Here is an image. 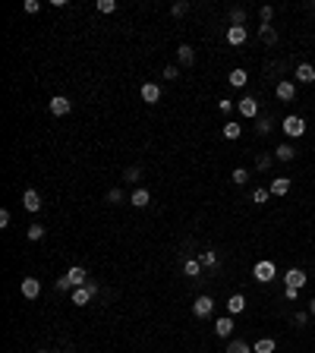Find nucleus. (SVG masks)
I'll use <instances>...</instances> for the list:
<instances>
[{"label": "nucleus", "instance_id": "20", "mask_svg": "<svg viewBox=\"0 0 315 353\" xmlns=\"http://www.w3.org/2000/svg\"><path fill=\"white\" fill-rule=\"evenodd\" d=\"M287 193H290V180H287V176L271 180V196H287Z\"/></svg>", "mask_w": 315, "mask_h": 353}, {"label": "nucleus", "instance_id": "31", "mask_svg": "<svg viewBox=\"0 0 315 353\" xmlns=\"http://www.w3.org/2000/svg\"><path fill=\"white\" fill-rule=\"evenodd\" d=\"M98 13H114V10H117V4H114V0H98Z\"/></svg>", "mask_w": 315, "mask_h": 353}, {"label": "nucleus", "instance_id": "14", "mask_svg": "<svg viewBox=\"0 0 315 353\" xmlns=\"http://www.w3.org/2000/svg\"><path fill=\"white\" fill-rule=\"evenodd\" d=\"M296 82H302V85L315 82V66H309V63H299V66H296Z\"/></svg>", "mask_w": 315, "mask_h": 353}, {"label": "nucleus", "instance_id": "16", "mask_svg": "<svg viewBox=\"0 0 315 353\" xmlns=\"http://www.w3.org/2000/svg\"><path fill=\"white\" fill-rule=\"evenodd\" d=\"M227 309H230V315H240L243 309H246V297H243V293H233V297L227 300Z\"/></svg>", "mask_w": 315, "mask_h": 353}, {"label": "nucleus", "instance_id": "10", "mask_svg": "<svg viewBox=\"0 0 315 353\" xmlns=\"http://www.w3.org/2000/svg\"><path fill=\"white\" fill-rule=\"evenodd\" d=\"M139 95H142V101H145V104H158V101H161V89L155 85V82H145Z\"/></svg>", "mask_w": 315, "mask_h": 353}, {"label": "nucleus", "instance_id": "30", "mask_svg": "<svg viewBox=\"0 0 315 353\" xmlns=\"http://www.w3.org/2000/svg\"><path fill=\"white\" fill-rule=\"evenodd\" d=\"M230 180H233V183H237V186H243V183H246V180H249V173H246V167H237V170H233V173H230Z\"/></svg>", "mask_w": 315, "mask_h": 353}, {"label": "nucleus", "instance_id": "5", "mask_svg": "<svg viewBox=\"0 0 315 353\" xmlns=\"http://www.w3.org/2000/svg\"><path fill=\"white\" fill-rule=\"evenodd\" d=\"M237 111L246 117V120H259V101H255V98H240Z\"/></svg>", "mask_w": 315, "mask_h": 353}, {"label": "nucleus", "instance_id": "24", "mask_svg": "<svg viewBox=\"0 0 315 353\" xmlns=\"http://www.w3.org/2000/svg\"><path fill=\"white\" fill-rule=\"evenodd\" d=\"M274 337H262V340H255V347H252V353H274Z\"/></svg>", "mask_w": 315, "mask_h": 353}, {"label": "nucleus", "instance_id": "32", "mask_svg": "<svg viewBox=\"0 0 315 353\" xmlns=\"http://www.w3.org/2000/svg\"><path fill=\"white\" fill-rule=\"evenodd\" d=\"M108 202H111V205H120V202H123V193L117 190V186H114V190H108Z\"/></svg>", "mask_w": 315, "mask_h": 353}, {"label": "nucleus", "instance_id": "47", "mask_svg": "<svg viewBox=\"0 0 315 353\" xmlns=\"http://www.w3.org/2000/svg\"><path fill=\"white\" fill-rule=\"evenodd\" d=\"M41 353H48V350H41Z\"/></svg>", "mask_w": 315, "mask_h": 353}, {"label": "nucleus", "instance_id": "46", "mask_svg": "<svg viewBox=\"0 0 315 353\" xmlns=\"http://www.w3.org/2000/svg\"><path fill=\"white\" fill-rule=\"evenodd\" d=\"M309 315H315V300H312V303H309Z\"/></svg>", "mask_w": 315, "mask_h": 353}, {"label": "nucleus", "instance_id": "8", "mask_svg": "<svg viewBox=\"0 0 315 353\" xmlns=\"http://www.w3.org/2000/svg\"><path fill=\"white\" fill-rule=\"evenodd\" d=\"M284 284L302 290V287H306V272H302V268H290V272L284 275Z\"/></svg>", "mask_w": 315, "mask_h": 353}, {"label": "nucleus", "instance_id": "12", "mask_svg": "<svg viewBox=\"0 0 315 353\" xmlns=\"http://www.w3.org/2000/svg\"><path fill=\"white\" fill-rule=\"evenodd\" d=\"M277 98H281V101H293L296 98V85H293V82H277Z\"/></svg>", "mask_w": 315, "mask_h": 353}, {"label": "nucleus", "instance_id": "4", "mask_svg": "<svg viewBox=\"0 0 315 353\" xmlns=\"http://www.w3.org/2000/svg\"><path fill=\"white\" fill-rule=\"evenodd\" d=\"M192 312H195V319H208V315L215 312V300L212 297H195V303H192Z\"/></svg>", "mask_w": 315, "mask_h": 353}, {"label": "nucleus", "instance_id": "23", "mask_svg": "<svg viewBox=\"0 0 315 353\" xmlns=\"http://www.w3.org/2000/svg\"><path fill=\"white\" fill-rule=\"evenodd\" d=\"M240 136H243V126L237 120H227L224 123V139H230V142H233V139H240Z\"/></svg>", "mask_w": 315, "mask_h": 353}, {"label": "nucleus", "instance_id": "42", "mask_svg": "<svg viewBox=\"0 0 315 353\" xmlns=\"http://www.w3.org/2000/svg\"><path fill=\"white\" fill-rule=\"evenodd\" d=\"M218 108H221V114H230V111H233V101H230V98H221Z\"/></svg>", "mask_w": 315, "mask_h": 353}, {"label": "nucleus", "instance_id": "40", "mask_svg": "<svg viewBox=\"0 0 315 353\" xmlns=\"http://www.w3.org/2000/svg\"><path fill=\"white\" fill-rule=\"evenodd\" d=\"M259 16H262V22H271V19H274V7H262Z\"/></svg>", "mask_w": 315, "mask_h": 353}, {"label": "nucleus", "instance_id": "18", "mask_svg": "<svg viewBox=\"0 0 315 353\" xmlns=\"http://www.w3.org/2000/svg\"><path fill=\"white\" fill-rule=\"evenodd\" d=\"M274 158H277V161H293V158H296V148L284 142V145H277V148H274Z\"/></svg>", "mask_w": 315, "mask_h": 353}, {"label": "nucleus", "instance_id": "38", "mask_svg": "<svg viewBox=\"0 0 315 353\" xmlns=\"http://www.w3.org/2000/svg\"><path fill=\"white\" fill-rule=\"evenodd\" d=\"M186 10H189V4H186V0H180V4H173V7H170V13H173V16H183Z\"/></svg>", "mask_w": 315, "mask_h": 353}, {"label": "nucleus", "instance_id": "15", "mask_svg": "<svg viewBox=\"0 0 315 353\" xmlns=\"http://www.w3.org/2000/svg\"><path fill=\"white\" fill-rule=\"evenodd\" d=\"M215 334L218 337H230L233 334V319H230V315H224V319L215 322Z\"/></svg>", "mask_w": 315, "mask_h": 353}, {"label": "nucleus", "instance_id": "44", "mask_svg": "<svg viewBox=\"0 0 315 353\" xmlns=\"http://www.w3.org/2000/svg\"><path fill=\"white\" fill-rule=\"evenodd\" d=\"M10 227V211L4 208V211H0V230H7Z\"/></svg>", "mask_w": 315, "mask_h": 353}, {"label": "nucleus", "instance_id": "43", "mask_svg": "<svg viewBox=\"0 0 315 353\" xmlns=\"http://www.w3.org/2000/svg\"><path fill=\"white\" fill-rule=\"evenodd\" d=\"M54 287H57V290H60V293H63V290H69V287H73V284H69V278L63 275V278H57V284H54Z\"/></svg>", "mask_w": 315, "mask_h": 353}, {"label": "nucleus", "instance_id": "29", "mask_svg": "<svg viewBox=\"0 0 315 353\" xmlns=\"http://www.w3.org/2000/svg\"><path fill=\"white\" fill-rule=\"evenodd\" d=\"M29 240H32V243L44 240V227H41V224H29Z\"/></svg>", "mask_w": 315, "mask_h": 353}, {"label": "nucleus", "instance_id": "27", "mask_svg": "<svg viewBox=\"0 0 315 353\" xmlns=\"http://www.w3.org/2000/svg\"><path fill=\"white\" fill-rule=\"evenodd\" d=\"M243 22H246V10H243V7H233V10H230V26H243Z\"/></svg>", "mask_w": 315, "mask_h": 353}, {"label": "nucleus", "instance_id": "25", "mask_svg": "<svg viewBox=\"0 0 315 353\" xmlns=\"http://www.w3.org/2000/svg\"><path fill=\"white\" fill-rule=\"evenodd\" d=\"M183 272L189 275V278H199V275H202V262H199V258H186Z\"/></svg>", "mask_w": 315, "mask_h": 353}, {"label": "nucleus", "instance_id": "19", "mask_svg": "<svg viewBox=\"0 0 315 353\" xmlns=\"http://www.w3.org/2000/svg\"><path fill=\"white\" fill-rule=\"evenodd\" d=\"M259 38H262L265 44H274V41H277V32L271 29V22H262V26H259Z\"/></svg>", "mask_w": 315, "mask_h": 353}, {"label": "nucleus", "instance_id": "34", "mask_svg": "<svg viewBox=\"0 0 315 353\" xmlns=\"http://www.w3.org/2000/svg\"><path fill=\"white\" fill-rule=\"evenodd\" d=\"M255 129H259V136H268V129H271V120H268V117H259Z\"/></svg>", "mask_w": 315, "mask_h": 353}, {"label": "nucleus", "instance_id": "17", "mask_svg": "<svg viewBox=\"0 0 315 353\" xmlns=\"http://www.w3.org/2000/svg\"><path fill=\"white\" fill-rule=\"evenodd\" d=\"M22 205H26L29 211H38V208H41V196L35 193V190H26V196H22Z\"/></svg>", "mask_w": 315, "mask_h": 353}, {"label": "nucleus", "instance_id": "26", "mask_svg": "<svg viewBox=\"0 0 315 353\" xmlns=\"http://www.w3.org/2000/svg\"><path fill=\"white\" fill-rule=\"evenodd\" d=\"M268 199H271V190H265V186H259V190H252V202H255V205H265Z\"/></svg>", "mask_w": 315, "mask_h": 353}, {"label": "nucleus", "instance_id": "9", "mask_svg": "<svg viewBox=\"0 0 315 353\" xmlns=\"http://www.w3.org/2000/svg\"><path fill=\"white\" fill-rule=\"evenodd\" d=\"M19 290H22V297H26V300H35L41 293V284H38V278H22Z\"/></svg>", "mask_w": 315, "mask_h": 353}, {"label": "nucleus", "instance_id": "33", "mask_svg": "<svg viewBox=\"0 0 315 353\" xmlns=\"http://www.w3.org/2000/svg\"><path fill=\"white\" fill-rule=\"evenodd\" d=\"M199 262H202V265H218V255H215L212 249H205V252L199 255Z\"/></svg>", "mask_w": 315, "mask_h": 353}, {"label": "nucleus", "instance_id": "28", "mask_svg": "<svg viewBox=\"0 0 315 353\" xmlns=\"http://www.w3.org/2000/svg\"><path fill=\"white\" fill-rule=\"evenodd\" d=\"M227 353H252V347L246 344V340H230V347H227Z\"/></svg>", "mask_w": 315, "mask_h": 353}, {"label": "nucleus", "instance_id": "13", "mask_svg": "<svg viewBox=\"0 0 315 353\" xmlns=\"http://www.w3.org/2000/svg\"><path fill=\"white\" fill-rule=\"evenodd\" d=\"M177 57H180L183 66H195V51H192V44H180V48H177Z\"/></svg>", "mask_w": 315, "mask_h": 353}, {"label": "nucleus", "instance_id": "7", "mask_svg": "<svg viewBox=\"0 0 315 353\" xmlns=\"http://www.w3.org/2000/svg\"><path fill=\"white\" fill-rule=\"evenodd\" d=\"M246 38H249L246 26H230V29H227V44H233V48H240V44H246Z\"/></svg>", "mask_w": 315, "mask_h": 353}, {"label": "nucleus", "instance_id": "2", "mask_svg": "<svg viewBox=\"0 0 315 353\" xmlns=\"http://www.w3.org/2000/svg\"><path fill=\"white\" fill-rule=\"evenodd\" d=\"M98 293V284L95 281H88V284H82V287H76L73 290V306H88V300Z\"/></svg>", "mask_w": 315, "mask_h": 353}, {"label": "nucleus", "instance_id": "35", "mask_svg": "<svg viewBox=\"0 0 315 353\" xmlns=\"http://www.w3.org/2000/svg\"><path fill=\"white\" fill-rule=\"evenodd\" d=\"M177 76H180V66H177V63H167V66H164V79H170V82H173Z\"/></svg>", "mask_w": 315, "mask_h": 353}, {"label": "nucleus", "instance_id": "41", "mask_svg": "<svg viewBox=\"0 0 315 353\" xmlns=\"http://www.w3.org/2000/svg\"><path fill=\"white\" fill-rule=\"evenodd\" d=\"M22 10H26V13H38L41 4H38V0H26V4H22Z\"/></svg>", "mask_w": 315, "mask_h": 353}, {"label": "nucleus", "instance_id": "45", "mask_svg": "<svg viewBox=\"0 0 315 353\" xmlns=\"http://www.w3.org/2000/svg\"><path fill=\"white\" fill-rule=\"evenodd\" d=\"M284 297H287V300H296V297H299V290H296V287H287V290H284Z\"/></svg>", "mask_w": 315, "mask_h": 353}, {"label": "nucleus", "instance_id": "6", "mask_svg": "<svg viewBox=\"0 0 315 353\" xmlns=\"http://www.w3.org/2000/svg\"><path fill=\"white\" fill-rule=\"evenodd\" d=\"M69 111H73V101H69L66 95H54V98H51V114H57V117H66Z\"/></svg>", "mask_w": 315, "mask_h": 353}, {"label": "nucleus", "instance_id": "39", "mask_svg": "<svg viewBox=\"0 0 315 353\" xmlns=\"http://www.w3.org/2000/svg\"><path fill=\"white\" fill-rule=\"evenodd\" d=\"M255 167H259V170H268V167H271V155H259V161H255Z\"/></svg>", "mask_w": 315, "mask_h": 353}, {"label": "nucleus", "instance_id": "11", "mask_svg": "<svg viewBox=\"0 0 315 353\" xmlns=\"http://www.w3.org/2000/svg\"><path fill=\"white\" fill-rule=\"evenodd\" d=\"M66 278H69V284L73 287H82V284H88V275H85V268H79V265H73L66 272Z\"/></svg>", "mask_w": 315, "mask_h": 353}, {"label": "nucleus", "instance_id": "36", "mask_svg": "<svg viewBox=\"0 0 315 353\" xmlns=\"http://www.w3.org/2000/svg\"><path fill=\"white\" fill-rule=\"evenodd\" d=\"M139 173H142V170H139V167H126V173H123V180H126V183H136V180H139Z\"/></svg>", "mask_w": 315, "mask_h": 353}, {"label": "nucleus", "instance_id": "37", "mask_svg": "<svg viewBox=\"0 0 315 353\" xmlns=\"http://www.w3.org/2000/svg\"><path fill=\"white\" fill-rule=\"evenodd\" d=\"M306 322H309V309H299V312L293 315V325H299V328H302Z\"/></svg>", "mask_w": 315, "mask_h": 353}, {"label": "nucleus", "instance_id": "21", "mask_svg": "<svg viewBox=\"0 0 315 353\" xmlns=\"http://www.w3.org/2000/svg\"><path fill=\"white\" fill-rule=\"evenodd\" d=\"M130 202H133L136 208H145V205L151 202V193H148V190H142V186H139V190L133 193V199H130Z\"/></svg>", "mask_w": 315, "mask_h": 353}, {"label": "nucleus", "instance_id": "22", "mask_svg": "<svg viewBox=\"0 0 315 353\" xmlns=\"http://www.w3.org/2000/svg\"><path fill=\"white\" fill-rule=\"evenodd\" d=\"M227 79H230V85H233V89H243L249 76H246V69H243V66H237V69H233V73H230Z\"/></svg>", "mask_w": 315, "mask_h": 353}, {"label": "nucleus", "instance_id": "3", "mask_svg": "<svg viewBox=\"0 0 315 353\" xmlns=\"http://www.w3.org/2000/svg\"><path fill=\"white\" fill-rule=\"evenodd\" d=\"M284 133H287L290 139H299L302 133H306V120H302V117H296V114L284 117Z\"/></svg>", "mask_w": 315, "mask_h": 353}, {"label": "nucleus", "instance_id": "1", "mask_svg": "<svg viewBox=\"0 0 315 353\" xmlns=\"http://www.w3.org/2000/svg\"><path fill=\"white\" fill-rule=\"evenodd\" d=\"M252 278L259 281V284H271V281L277 278V268H274V262H271V258H262V262H255V268H252Z\"/></svg>", "mask_w": 315, "mask_h": 353}]
</instances>
